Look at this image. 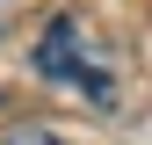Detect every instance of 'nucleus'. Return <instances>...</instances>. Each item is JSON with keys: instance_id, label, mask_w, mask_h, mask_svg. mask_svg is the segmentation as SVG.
Wrapping results in <instances>:
<instances>
[{"instance_id": "nucleus-1", "label": "nucleus", "mask_w": 152, "mask_h": 145, "mask_svg": "<svg viewBox=\"0 0 152 145\" xmlns=\"http://www.w3.org/2000/svg\"><path fill=\"white\" fill-rule=\"evenodd\" d=\"M29 65H36V80H51V87H72V94H87V102H116L109 51L87 36L80 15H51L44 36H36V51H29Z\"/></svg>"}, {"instance_id": "nucleus-2", "label": "nucleus", "mask_w": 152, "mask_h": 145, "mask_svg": "<svg viewBox=\"0 0 152 145\" xmlns=\"http://www.w3.org/2000/svg\"><path fill=\"white\" fill-rule=\"evenodd\" d=\"M0 145H65V138H51V131H7Z\"/></svg>"}, {"instance_id": "nucleus-3", "label": "nucleus", "mask_w": 152, "mask_h": 145, "mask_svg": "<svg viewBox=\"0 0 152 145\" xmlns=\"http://www.w3.org/2000/svg\"><path fill=\"white\" fill-rule=\"evenodd\" d=\"M7 7H15V0H0V29H7Z\"/></svg>"}]
</instances>
